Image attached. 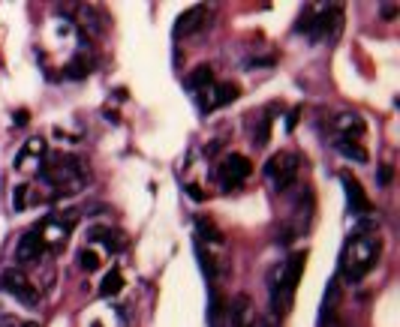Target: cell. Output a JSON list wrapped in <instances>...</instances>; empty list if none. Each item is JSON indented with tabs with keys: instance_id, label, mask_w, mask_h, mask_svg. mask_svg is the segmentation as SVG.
<instances>
[{
	"instance_id": "1",
	"label": "cell",
	"mask_w": 400,
	"mask_h": 327,
	"mask_svg": "<svg viewBox=\"0 0 400 327\" xmlns=\"http://www.w3.org/2000/svg\"><path fill=\"white\" fill-rule=\"evenodd\" d=\"M379 237L373 231H358L343 243L340 253V276L346 282H361L370 273V268L379 261Z\"/></svg>"
},
{
	"instance_id": "2",
	"label": "cell",
	"mask_w": 400,
	"mask_h": 327,
	"mask_svg": "<svg viewBox=\"0 0 400 327\" xmlns=\"http://www.w3.org/2000/svg\"><path fill=\"white\" fill-rule=\"evenodd\" d=\"M40 178L55 190V198H60V195H72L82 190L87 183V168H84V162L72 154H52L43 159Z\"/></svg>"
},
{
	"instance_id": "3",
	"label": "cell",
	"mask_w": 400,
	"mask_h": 327,
	"mask_svg": "<svg viewBox=\"0 0 400 327\" xmlns=\"http://www.w3.org/2000/svg\"><path fill=\"white\" fill-rule=\"evenodd\" d=\"M304 261H307L304 253H292L289 258H286L283 268L274 270V280H271V309H274V316H277V312L283 316V312L292 306V294H295L298 282H301Z\"/></svg>"
},
{
	"instance_id": "4",
	"label": "cell",
	"mask_w": 400,
	"mask_h": 327,
	"mask_svg": "<svg viewBox=\"0 0 400 327\" xmlns=\"http://www.w3.org/2000/svg\"><path fill=\"white\" fill-rule=\"evenodd\" d=\"M298 168H301V156L292 154V150H283V154L277 156H271L265 162V178L271 180L274 190H289V186L295 183L298 178Z\"/></svg>"
},
{
	"instance_id": "5",
	"label": "cell",
	"mask_w": 400,
	"mask_h": 327,
	"mask_svg": "<svg viewBox=\"0 0 400 327\" xmlns=\"http://www.w3.org/2000/svg\"><path fill=\"white\" fill-rule=\"evenodd\" d=\"M340 24H343V9L340 6H328L325 12H313L307 33H310V40H313V42L334 40V36L340 33Z\"/></svg>"
},
{
	"instance_id": "6",
	"label": "cell",
	"mask_w": 400,
	"mask_h": 327,
	"mask_svg": "<svg viewBox=\"0 0 400 327\" xmlns=\"http://www.w3.org/2000/svg\"><path fill=\"white\" fill-rule=\"evenodd\" d=\"M0 288H4V292H9L16 300H21L24 306H36V304H40V294H36V288L30 285L28 276H24L21 270H16V268H9V270L0 273Z\"/></svg>"
},
{
	"instance_id": "7",
	"label": "cell",
	"mask_w": 400,
	"mask_h": 327,
	"mask_svg": "<svg viewBox=\"0 0 400 327\" xmlns=\"http://www.w3.org/2000/svg\"><path fill=\"white\" fill-rule=\"evenodd\" d=\"M250 171H253V166H250V159H247V156H241V154H229L226 159H223V166H220L223 190H238L241 180L250 178Z\"/></svg>"
},
{
	"instance_id": "8",
	"label": "cell",
	"mask_w": 400,
	"mask_h": 327,
	"mask_svg": "<svg viewBox=\"0 0 400 327\" xmlns=\"http://www.w3.org/2000/svg\"><path fill=\"white\" fill-rule=\"evenodd\" d=\"M43 249H45L43 225H36V229H30V231L18 241V246H16V261H18V264H33V261H40Z\"/></svg>"
},
{
	"instance_id": "9",
	"label": "cell",
	"mask_w": 400,
	"mask_h": 327,
	"mask_svg": "<svg viewBox=\"0 0 400 327\" xmlns=\"http://www.w3.org/2000/svg\"><path fill=\"white\" fill-rule=\"evenodd\" d=\"M205 21H208V6H193V9H187L184 16H178V21H174L172 36H174V40H187V36H193V33L202 30Z\"/></svg>"
},
{
	"instance_id": "10",
	"label": "cell",
	"mask_w": 400,
	"mask_h": 327,
	"mask_svg": "<svg viewBox=\"0 0 400 327\" xmlns=\"http://www.w3.org/2000/svg\"><path fill=\"white\" fill-rule=\"evenodd\" d=\"M340 183L346 190V201H349V213H355V217H365V213L370 210V201H367V193L361 190L358 178H352V174H340Z\"/></svg>"
},
{
	"instance_id": "11",
	"label": "cell",
	"mask_w": 400,
	"mask_h": 327,
	"mask_svg": "<svg viewBox=\"0 0 400 327\" xmlns=\"http://www.w3.org/2000/svg\"><path fill=\"white\" fill-rule=\"evenodd\" d=\"M256 324V309L253 300L247 294H238L229 304V327H253Z\"/></svg>"
},
{
	"instance_id": "12",
	"label": "cell",
	"mask_w": 400,
	"mask_h": 327,
	"mask_svg": "<svg viewBox=\"0 0 400 327\" xmlns=\"http://www.w3.org/2000/svg\"><path fill=\"white\" fill-rule=\"evenodd\" d=\"M334 127H337V132H340L343 142H358V138L367 132L365 120H361L355 111H340V115H337V120H334Z\"/></svg>"
},
{
	"instance_id": "13",
	"label": "cell",
	"mask_w": 400,
	"mask_h": 327,
	"mask_svg": "<svg viewBox=\"0 0 400 327\" xmlns=\"http://www.w3.org/2000/svg\"><path fill=\"white\" fill-rule=\"evenodd\" d=\"M211 91H214V93H211V103L205 105L208 111L229 105V103H235V99L241 96V91H238V87H235V84H214V87H211Z\"/></svg>"
},
{
	"instance_id": "14",
	"label": "cell",
	"mask_w": 400,
	"mask_h": 327,
	"mask_svg": "<svg viewBox=\"0 0 400 327\" xmlns=\"http://www.w3.org/2000/svg\"><path fill=\"white\" fill-rule=\"evenodd\" d=\"M208 84H214V72H211V67H196L190 75H187V91L190 93L205 91Z\"/></svg>"
},
{
	"instance_id": "15",
	"label": "cell",
	"mask_w": 400,
	"mask_h": 327,
	"mask_svg": "<svg viewBox=\"0 0 400 327\" xmlns=\"http://www.w3.org/2000/svg\"><path fill=\"white\" fill-rule=\"evenodd\" d=\"M121 288H123V276L118 268H111L106 276H103V285H99V297H115L121 294Z\"/></svg>"
},
{
	"instance_id": "16",
	"label": "cell",
	"mask_w": 400,
	"mask_h": 327,
	"mask_svg": "<svg viewBox=\"0 0 400 327\" xmlns=\"http://www.w3.org/2000/svg\"><path fill=\"white\" fill-rule=\"evenodd\" d=\"M271 117H274V105L268 108V111H262V117H259V123H256V130H253V144L256 147H265L268 144V130H271Z\"/></svg>"
},
{
	"instance_id": "17",
	"label": "cell",
	"mask_w": 400,
	"mask_h": 327,
	"mask_svg": "<svg viewBox=\"0 0 400 327\" xmlns=\"http://www.w3.org/2000/svg\"><path fill=\"white\" fill-rule=\"evenodd\" d=\"M334 147L340 150V154H343L346 159H355V162H367V150L361 147L358 142H343V138H337V142H334Z\"/></svg>"
},
{
	"instance_id": "18",
	"label": "cell",
	"mask_w": 400,
	"mask_h": 327,
	"mask_svg": "<svg viewBox=\"0 0 400 327\" xmlns=\"http://www.w3.org/2000/svg\"><path fill=\"white\" fill-rule=\"evenodd\" d=\"M87 237H91V241H103L109 249H121L123 246V237H118L115 231H109V229H94Z\"/></svg>"
},
{
	"instance_id": "19",
	"label": "cell",
	"mask_w": 400,
	"mask_h": 327,
	"mask_svg": "<svg viewBox=\"0 0 400 327\" xmlns=\"http://www.w3.org/2000/svg\"><path fill=\"white\" fill-rule=\"evenodd\" d=\"M91 72V60H84V57H72V64H67V69H64V75L67 79H84V75Z\"/></svg>"
},
{
	"instance_id": "20",
	"label": "cell",
	"mask_w": 400,
	"mask_h": 327,
	"mask_svg": "<svg viewBox=\"0 0 400 327\" xmlns=\"http://www.w3.org/2000/svg\"><path fill=\"white\" fill-rule=\"evenodd\" d=\"M43 150H45V142H43V138H40V135H36V138H30V142L21 147V154L16 156V168H21V162L28 159L30 154H43Z\"/></svg>"
},
{
	"instance_id": "21",
	"label": "cell",
	"mask_w": 400,
	"mask_h": 327,
	"mask_svg": "<svg viewBox=\"0 0 400 327\" xmlns=\"http://www.w3.org/2000/svg\"><path fill=\"white\" fill-rule=\"evenodd\" d=\"M196 225H199V234H202V237H208V241H214V243H220L223 241V234L214 229V225H211L205 217H199L196 219Z\"/></svg>"
},
{
	"instance_id": "22",
	"label": "cell",
	"mask_w": 400,
	"mask_h": 327,
	"mask_svg": "<svg viewBox=\"0 0 400 327\" xmlns=\"http://www.w3.org/2000/svg\"><path fill=\"white\" fill-rule=\"evenodd\" d=\"M79 264L84 270H96L99 268V258L91 253V249H82V256H79Z\"/></svg>"
},
{
	"instance_id": "23",
	"label": "cell",
	"mask_w": 400,
	"mask_h": 327,
	"mask_svg": "<svg viewBox=\"0 0 400 327\" xmlns=\"http://www.w3.org/2000/svg\"><path fill=\"white\" fill-rule=\"evenodd\" d=\"M24 195H28V186H18V190H16V195H12V207H16V210H24V207H28V205H24Z\"/></svg>"
},
{
	"instance_id": "24",
	"label": "cell",
	"mask_w": 400,
	"mask_h": 327,
	"mask_svg": "<svg viewBox=\"0 0 400 327\" xmlns=\"http://www.w3.org/2000/svg\"><path fill=\"white\" fill-rule=\"evenodd\" d=\"M391 183V166H382L379 168V186H389Z\"/></svg>"
},
{
	"instance_id": "25",
	"label": "cell",
	"mask_w": 400,
	"mask_h": 327,
	"mask_svg": "<svg viewBox=\"0 0 400 327\" xmlns=\"http://www.w3.org/2000/svg\"><path fill=\"white\" fill-rule=\"evenodd\" d=\"M394 16H397V6H394V4H382V18L391 21Z\"/></svg>"
},
{
	"instance_id": "26",
	"label": "cell",
	"mask_w": 400,
	"mask_h": 327,
	"mask_svg": "<svg viewBox=\"0 0 400 327\" xmlns=\"http://www.w3.org/2000/svg\"><path fill=\"white\" fill-rule=\"evenodd\" d=\"M0 327H18V321L9 319V316H4V319H0Z\"/></svg>"
},
{
	"instance_id": "27",
	"label": "cell",
	"mask_w": 400,
	"mask_h": 327,
	"mask_svg": "<svg viewBox=\"0 0 400 327\" xmlns=\"http://www.w3.org/2000/svg\"><path fill=\"white\" fill-rule=\"evenodd\" d=\"M187 193H190L193 198H202V190H199V186H187Z\"/></svg>"
},
{
	"instance_id": "28",
	"label": "cell",
	"mask_w": 400,
	"mask_h": 327,
	"mask_svg": "<svg viewBox=\"0 0 400 327\" xmlns=\"http://www.w3.org/2000/svg\"><path fill=\"white\" fill-rule=\"evenodd\" d=\"M18 327H40L36 321H18Z\"/></svg>"
}]
</instances>
